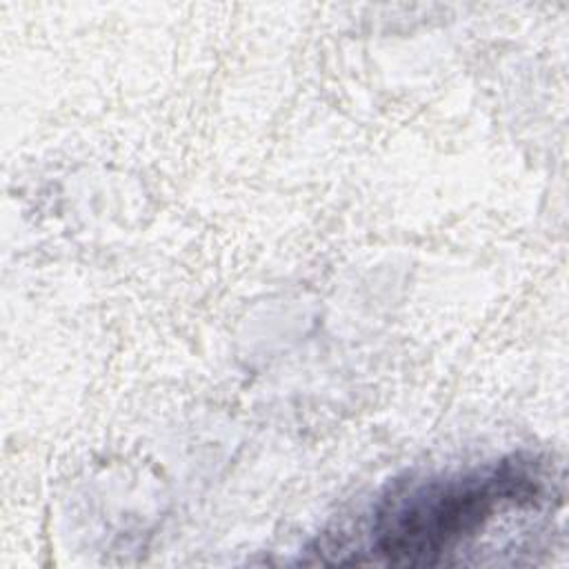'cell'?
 <instances>
[{
	"label": "cell",
	"instance_id": "obj_1",
	"mask_svg": "<svg viewBox=\"0 0 569 569\" xmlns=\"http://www.w3.org/2000/svg\"><path fill=\"white\" fill-rule=\"evenodd\" d=\"M542 491L529 462L429 480L380 505L371 549L391 565H436L498 511L533 505Z\"/></svg>",
	"mask_w": 569,
	"mask_h": 569
}]
</instances>
